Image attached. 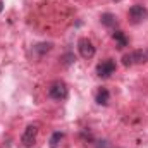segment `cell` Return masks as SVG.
<instances>
[{"instance_id":"obj_7","label":"cell","mask_w":148,"mask_h":148,"mask_svg":"<svg viewBox=\"0 0 148 148\" xmlns=\"http://www.w3.org/2000/svg\"><path fill=\"white\" fill-rule=\"evenodd\" d=\"M95 102H97L98 105H109V102H110V93H109V90H107V88H100V90L97 91V95H95Z\"/></svg>"},{"instance_id":"obj_6","label":"cell","mask_w":148,"mask_h":148,"mask_svg":"<svg viewBox=\"0 0 148 148\" xmlns=\"http://www.w3.org/2000/svg\"><path fill=\"white\" fill-rule=\"evenodd\" d=\"M127 16L131 17L133 23H141V21L148 19V9L145 5H141V3H136V5H133V7L129 9Z\"/></svg>"},{"instance_id":"obj_8","label":"cell","mask_w":148,"mask_h":148,"mask_svg":"<svg viewBox=\"0 0 148 148\" xmlns=\"http://www.w3.org/2000/svg\"><path fill=\"white\" fill-rule=\"evenodd\" d=\"M100 21H102V24H103L105 28H115V26H117V17H115L112 12H103V14L100 16Z\"/></svg>"},{"instance_id":"obj_1","label":"cell","mask_w":148,"mask_h":148,"mask_svg":"<svg viewBox=\"0 0 148 148\" xmlns=\"http://www.w3.org/2000/svg\"><path fill=\"white\" fill-rule=\"evenodd\" d=\"M67 95H69V88H67V84L64 81H53L50 84V88H48V97L52 100H55V102L66 100Z\"/></svg>"},{"instance_id":"obj_9","label":"cell","mask_w":148,"mask_h":148,"mask_svg":"<svg viewBox=\"0 0 148 148\" xmlns=\"http://www.w3.org/2000/svg\"><path fill=\"white\" fill-rule=\"evenodd\" d=\"M112 38L115 40V43H117V48H124L126 45H127V38H126V35L122 33V31H114L112 33Z\"/></svg>"},{"instance_id":"obj_12","label":"cell","mask_w":148,"mask_h":148,"mask_svg":"<svg viewBox=\"0 0 148 148\" xmlns=\"http://www.w3.org/2000/svg\"><path fill=\"white\" fill-rule=\"evenodd\" d=\"M112 2H121V0H112Z\"/></svg>"},{"instance_id":"obj_10","label":"cell","mask_w":148,"mask_h":148,"mask_svg":"<svg viewBox=\"0 0 148 148\" xmlns=\"http://www.w3.org/2000/svg\"><path fill=\"white\" fill-rule=\"evenodd\" d=\"M62 138H64V133H60V131H55V133H52V136H50V148H57L60 145V141H62Z\"/></svg>"},{"instance_id":"obj_3","label":"cell","mask_w":148,"mask_h":148,"mask_svg":"<svg viewBox=\"0 0 148 148\" xmlns=\"http://www.w3.org/2000/svg\"><path fill=\"white\" fill-rule=\"evenodd\" d=\"M148 60V52L145 50H134L131 53H126L122 57V64L124 66H133V64H143Z\"/></svg>"},{"instance_id":"obj_11","label":"cell","mask_w":148,"mask_h":148,"mask_svg":"<svg viewBox=\"0 0 148 148\" xmlns=\"http://www.w3.org/2000/svg\"><path fill=\"white\" fill-rule=\"evenodd\" d=\"M2 9H3V3H2V0H0V12H2Z\"/></svg>"},{"instance_id":"obj_2","label":"cell","mask_w":148,"mask_h":148,"mask_svg":"<svg viewBox=\"0 0 148 148\" xmlns=\"http://www.w3.org/2000/svg\"><path fill=\"white\" fill-rule=\"evenodd\" d=\"M38 131H40V126H38L36 122L26 126V129H24V133H23V136H21V143H23V147L24 148H31L33 145H35L36 136H38Z\"/></svg>"},{"instance_id":"obj_5","label":"cell","mask_w":148,"mask_h":148,"mask_svg":"<svg viewBox=\"0 0 148 148\" xmlns=\"http://www.w3.org/2000/svg\"><path fill=\"white\" fill-rule=\"evenodd\" d=\"M77 50H79V55L83 59H93L95 57V52H97L95 50V45L88 38H81L77 41Z\"/></svg>"},{"instance_id":"obj_4","label":"cell","mask_w":148,"mask_h":148,"mask_svg":"<svg viewBox=\"0 0 148 148\" xmlns=\"http://www.w3.org/2000/svg\"><path fill=\"white\" fill-rule=\"evenodd\" d=\"M114 73H115V62H114L112 59L102 60V62L97 64V76H98V77L107 79V77H110Z\"/></svg>"}]
</instances>
